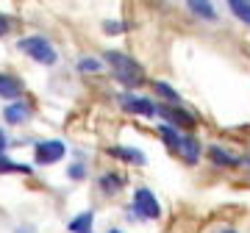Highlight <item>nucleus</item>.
Here are the masks:
<instances>
[{
	"label": "nucleus",
	"instance_id": "1",
	"mask_svg": "<svg viewBox=\"0 0 250 233\" xmlns=\"http://www.w3.org/2000/svg\"><path fill=\"white\" fill-rule=\"evenodd\" d=\"M106 61L114 67V75H117V78H120L123 83H128V86H139V83L145 81L142 64L134 61L131 56L120 53V50H108V53H106Z\"/></svg>",
	"mask_w": 250,
	"mask_h": 233
},
{
	"label": "nucleus",
	"instance_id": "2",
	"mask_svg": "<svg viewBox=\"0 0 250 233\" xmlns=\"http://www.w3.org/2000/svg\"><path fill=\"white\" fill-rule=\"evenodd\" d=\"M17 47L28 56V58H34V61H39V64H47V67L56 64V58H59L56 47L47 42L45 36H25V39L17 42Z\"/></svg>",
	"mask_w": 250,
	"mask_h": 233
},
{
	"label": "nucleus",
	"instance_id": "3",
	"mask_svg": "<svg viewBox=\"0 0 250 233\" xmlns=\"http://www.w3.org/2000/svg\"><path fill=\"white\" fill-rule=\"evenodd\" d=\"M131 211H128V216H145V219H159L161 216V206L159 200H156V194H153L150 189H136L134 194V203H131Z\"/></svg>",
	"mask_w": 250,
	"mask_h": 233
},
{
	"label": "nucleus",
	"instance_id": "4",
	"mask_svg": "<svg viewBox=\"0 0 250 233\" xmlns=\"http://www.w3.org/2000/svg\"><path fill=\"white\" fill-rule=\"evenodd\" d=\"M64 153H67L64 142H59V139H45V142L36 144V164H56L64 158Z\"/></svg>",
	"mask_w": 250,
	"mask_h": 233
},
{
	"label": "nucleus",
	"instance_id": "5",
	"mask_svg": "<svg viewBox=\"0 0 250 233\" xmlns=\"http://www.w3.org/2000/svg\"><path fill=\"white\" fill-rule=\"evenodd\" d=\"M120 106H123L128 114H136V116H153L159 111L156 103H150L147 97H134V95H120Z\"/></svg>",
	"mask_w": 250,
	"mask_h": 233
},
{
	"label": "nucleus",
	"instance_id": "6",
	"mask_svg": "<svg viewBox=\"0 0 250 233\" xmlns=\"http://www.w3.org/2000/svg\"><path fill=\"white\" fill-rule=\"evenodd\" d=\"M156 114H161L172 128H195L197 125V119L189 114V111L175 108V106H159V111H156Z\"/></svg>",
	"mask_w": 250,
	"mask_h": 233
},
{
	"label": "nucleus",
	"instance_id": "7",
	"mask_svg": "<svg viewBox=\"0 0 250 233\" xmlns=\"http://www.w3.org/2000/svg\"><path fill=\"white\" fill-rule=\"evenodd\" d=\"M178 155H181L187 164H197V158H200V139H197V136H192V134L181 136Z\"/></svg>",
	"mask_w": 250,
	"mask_h": 233
},
{
	"label": "nucleus",
	"instance_id": "8",
	"mask_svg": "<svg viewBox=\"0 0 250 233\" xmlns=\"http://www.w3.org/2000/svg\"><path fill=\"white\" fill-rule=\"evenodd\" d=\"M20 95H22V83L14 75H9V72H0V97L17 100Z\"/></svg>",
	"mask_w": 250,
	"mask_h": 233
},
{
	"label": "nucleus",
	"instance_id": "9",
	"mask_svg": "<svg viewBox=\"0 0 250 233\" xmlns=\"http://www.w3.org/2000/svg\"><path fill=\"white\" fill-rule=\"evenodd\" d=\"M3 116H6V122H9V125H20V122H25L28 116H31V106H28V103H22V100H17V103L6 106Z\"/></svg>",
	"mask_w": 250,
	"mask_h": 233
},
{
	"label": "nucleus",
	"instance_id": "10",
	"mask_svg": "<svg viewBox=\"0 0 250 233\" xmlns=\"http://www.w3.org/2000/svg\"><path fill=\"white\" fill-rule=\"evenodd\" d=\"M92 222H95V214L92 211H83V214L72 216L70 225H67V231L70 233H92Z\"/></svg>",
	"mask_w": 250,
	"mask_h": 233
},
{
	"label": "nucleus",
	"instance_id": "11",
	"mask_svg": "<svg viewBox=\"0 0 250 233\" xmlns=\"http://www.w3.org/2000/svg\"><path fill=\"white\" fill-rule=\"evenodd\" d=\"M123 186H125L123 175H117V172H106V175H100V192H103V194H117Z\"/></svg>",
	"mask_w": 250,
	"mask_h": 233
},
{
	"label": "nucleus",
	"instance_id": "12",
	"mask_svg": "<svg viewBox=\"0 0 250 233\" xmlns=\"http://www.w3.org/2000/svg\"><path fill=\"white\" fill-rule=\"evenodd\" d=\"M108 153L117 155V158H125L128 164H136V167H142L145 164V153L134 150V147H108Z\"/></svg>",
	"mask_w": 250,
	"mask_h": 233
},
{
	"label": "nucleus",
	"instance_id": "13",
	"mask_svg": "<svg viewBox=\"0 0 250 233\" xmlns=\"http://www.w3.org/2000/svg\"><path fill=\"white\" fill-rule=\"evenodd\" d=\"M208 155H211V161H214L217 167H236V164H239V158H233L231 153H225L223 147H211Z\"/></svg>",
	"mask_w": 250,
	"mask_h": 233
},
{
	"label": "nucleus",
	"instance_id": "14",
	"mask_svg": "<svg viewBox=\"0 0 250 233\" xmlns=\"http://www.w3.org/2000/svg\"><path fill=\"white\" fill-rule=\"evenodd\" d=\"M187 6H189V11H195L197 17H206V19H214V17H217L214 6H211V3H206V0H203V3H197V0H189Z\"/></svg>",
	"mask_w": 250,
	"mask_h": 233
},
{
	"label": "nucleus",
	"instance_id": "15",
	"mask_svg": "<svg viewBox=\"0 0 250 233\" xmlns=\"http://www.w3.org/2000/svg\"><path fill=\"white\" fill-rule=\"evenodd\" d=\"M153 89L159 92V95H161L164 100H170L172 106H175V103H181V95H178L175 89H172L170 83H164V81H156V83H153Z\"/></svg>",
	"mask_w": 250,
	"mask_h": 233
},
{
	"label": "nucleus",
	"instance_id": "16",
	"mask_svg": "<svg viewBox=\"0 0 250 233\" xmlns=\"http://www.w3.org/2000/svg\"><path fill=\"white\" fill-rule=\"evenodd\" d=\"M228 9H231L233 14H236V17L242 19V22H248V25H250V3H242V0H231V3H228Z\"/></svg>",
	"mask_w": 250,
	"mask_h": 233
},
{
	"label": "nucleus",
	"instance_id": "17",
	"mask_svg": "<svg viewBox=\"0 0 250 233\" xmlns=\"http://www.w3.org/2000/svg\"><path fill=\"white\" fill-rule=\"evenodd\" d=\"M3 172H31V167H22V164H14L6 155V153H0V175Z\"/></svg>",
	"mask_w": 250,
	"mask_h": 233
},
{
	"label": "nucleus",
	"instance_id": "18",
	"mask_svg": "<svg viewBox=\"0 0 250 233\" xmlns=\"http://www.w3.org/2000/svg\"><path fill=\"white\" fill-rule=\"evenodd\" d=\"M161 136H164V142L170 144V147H175V150H178V142H181V131L178 128H172V125H161Z\"/></svg>",
	"mask_w": 250,
	"mask_h": 233
},
{
	"label": "nucleus",
	"instance_id": "19",
	"mask_svg": "<svg viewBox=\"0 0 250 233\" xmlns=\"http://www.w3.org/2000/svg\"><path fill=\"white\" fill-rule=\"evenodd\" d=\"M78 70L81 72H98L100 70V61H98V58H86V56H83V58L78 61Z\"/></svg>",
	"mask_w": 250,
	"mask_h": 233
},
{
	"label": "nucleus",
	"instance_id": "20",
	"mask_svg": "<svg viewBox=\"0 0 250 233\" xmlns=\"http://www.w3.org/2000/svg\"><path fill=\"white\" fill-rule=\"evenodd\" d=\"M103 31H106V34H120V31H123V22H106Z\"/></svg>",
	"mask_w": 250,
	"mask_h": 233
},
{
	"label": "nucleus",
	"instance_id": "21",
	"mask_svg": "<svg viewBox=\"0 0 250 233\" xmlns=\"http://www.w3.org/2000/svg\"><path fill=\"white\" fill-rule=\"evenodd\" d=\"M70 178H83V164H72L70 167Z\"/></svg>",
	"mask_w": 250,
	"mask_h": 233
},
{
	"label": "nucleus",
	"instance_id": "22",
	"mask_svg": "<svg viewBox=\"0 0 250 233\" xmlns=\"http://www.w3.org/2000/svg\"><path fill=\"white\" fill-rule=\"evenodd\" d=\"M3 34H9V19L0 14V36H3Z\"/></svg>",
	"mask_w": 250,
	"mask_h": 233
},
{
	"label": "nucleus",
	"instance_id": "23",
	"mask_svg": "<svg viewBox=\"0 0 250 233\" xmlns=\"http://www.w3.org/2000/svg\"><path fill=\"white\" fill-rule=\"evenodd\" d=\"M6 144H9V139H6V134H3V131H0V153L6 150Z\"/></svg>",
	"mask_w": 250,
	"mask_h": 233
},
{
	"label": "nucleus",
	"instance_id": "24",
	"mask_svg": "<svg viewBox=\"0 0 250 233\" xmlns=\"http://www.w3.org/2000/svg\"><path fill=\"white\" fill-rule=\"evenodd\" d=\"M223 233H236V231H233V228H225V231Z\"/></svg>",
	"mask_w": 250,
	"mask_h": 233
},
{
	"label": "nucleus",
	"instance_id": "25",
	"mask_svg": "<svg viewBox=\"0 0 250 233\" xmlns=\"http://www.w3.org/2000/svg\"><path fill=\"white\" fill-rule=\"evenodd\" d=\"M108 233H120V231H117V228H111V231H108Z\"/></svg>",
	"mask_w": 250,
	"mask_h": 233
}]
</instances>
